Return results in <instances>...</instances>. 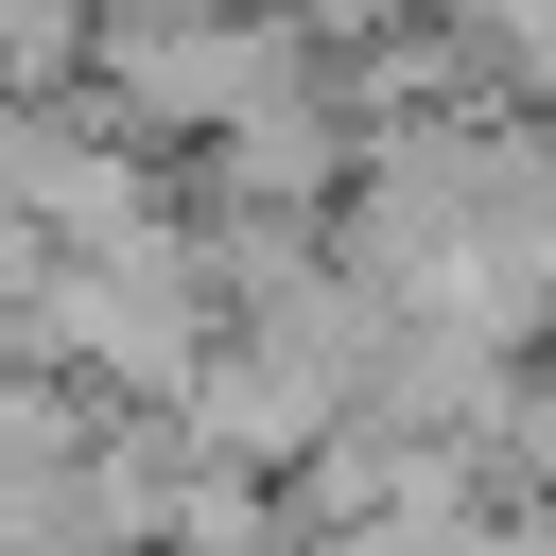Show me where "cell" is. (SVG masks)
Here are the masks:
<instances>
[{
    "label": "cell",
    "instance_id": "obj_1",
    "mask_svg": "<svg viewBox=\"0 0 556 556\" xmlns=\"http://www.w3.org/2000/svg\"><path fill=\"white\" fill-rule=\"evenodd\" d=\"M278 17H313L330 52H365V35H417V17H452V0H278Z\"/></svg>",
    "mask_w": 556,
    "mask_h": 556
}]
</instances>
